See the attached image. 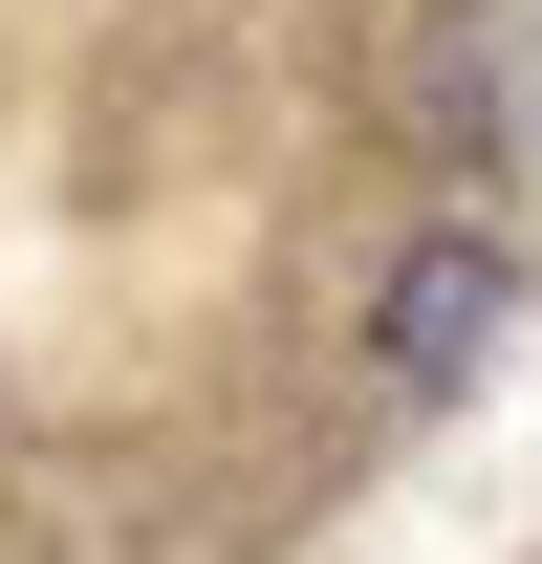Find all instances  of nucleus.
<instances>
[{
  "label": "nucleus",
  "instance_id": "1",
  "mask_svg": "<svg viewBox=\"0 0 542 564\" xmlns=\"http://www.w3.org/2000/svg\"><path fill=\"white\" fill-rule=\"evenodd\" d=\"M499 326H521V261H499L477 217H412L391 261H369V304H347V369H369V391H456Z\"/></svg>",
  "mask_w": 542,
  "mask_h": 564
}]
</instances>
